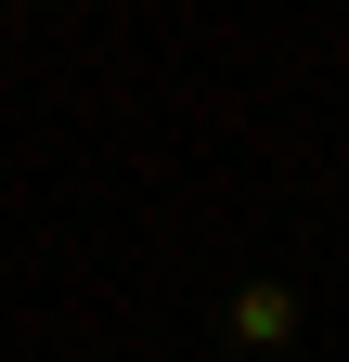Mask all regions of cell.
Instances as JSON below:
<instances>
[{"label":"cell","mask_w":349,"mask_h":362,"mask_svg":"<svg viewBox=\"0 0 349 362\" xmlns=\"http://www.w3.org/2000/svg\"><path fill=\"white\" fill-rule=\"evenodd\" d=\"M207 337H220V362H297L311 349V285L297 272H246V285H220Z\"/></svg>","instance_id":"6da1fadb"}]
</instances>
